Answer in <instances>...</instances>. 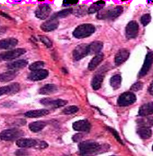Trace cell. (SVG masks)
<instances>
[{"mask_svg":"<svg viewBox=\"0 0 153 156\" xmlns=\"http://www.w3.org/2000/svg\"><path fill=\"white\" fill-rule=\"evenodd\" d=\"M78 148L81 156H94L101 152L103 147L96 142L86 140L80 143Z\"/></svg>","mask_w":153,"mask_h":156,"instance_id":"6da1fadb","label":"cell"},{"mask_svg":"<svg viewBox=\"0 0 153 156\" xmlns=\"http://www.w3.org/2000/svg\"><path fill=\"white\" fill-rule=\"evenodd\" d=\"M95 31V27L90 23L81 24L78 26L73 32V36L77 39H82L90 37Z\"/></svg>","mask_w":153,"mask_h":156,"instance_id":"7a4b0ae2","label":"cell"},{"mask_svg":"<svg viewBox=\"0 0 153 156\" xmlns=\"http://www.w3.org/2000/svg\"><path fill=\"white\" fill-rule=\"evenodd\" d=\"M123 12V7L122 6L118 5L114 8L99 12L97 15V18L101 20H114L120 16L122 14Z\"/></svg>","mask_w":153,"mask_h":156,"instance_id":"3957f363","label":"cell"},{"mask_svg":"<svg viewBox=\"0 0 153 156\" xmlns=\"http://www.w3.org/2000/svg\"><path fill=\"white\" fill-rule=\"evenodd\" d=\"M24 132L18 128H12L6 129L0 133V139L5 141H12L20 139L23 136Z\"/></svg>","mask_w":153,"mask_h":156,"instance_id":"277c9868","label":"cell"},{"mask_svg":"<svg viewBox=\"0 0 153 156\" xmlns=\"http://www.w3.org/2000/svg\"><path fill=\"white\" fill-rule=\"evenodd\" d=\"M27 50L23 48H16L0 53V61H11L25 54Z\"/></svg>","mask_w":153,"mask_h":156,"instance_id":"5b68a950","label":"cell"},{"mask_svg":"<svg viewBox=\"0 0 153 156\" xmlns=\"http://www.w3.org/2000/svg\"><path fill=\"white\" fill-rule=\"evenodd\" d=\"M137 101V96L132 92H127L122 94L118 100L117 104L120 107H127L133 104Z\"/></svg>","mask_w":153,"mask_h":156,"instance_id":"8992f818","label":"cell"},{"mask_svg":"<svg viewBox=\"0 0 153 156\" xmlns=\"http://www.w3.org/2000/svg\"><path fill=\"white\" fill-rule=\"evenodd\" d=\"M40 103L47 107L51 108H58L66 105L68 101L61 99H52V98H43L40 100Z\"/></svg>","mask_w":153,"mask_h":156,"instance_id":"52a82bcc","label":"cell"},{"mask_svg":"<svg viewBox=\"0 0 153 156\" xmlns=\"http://www.w3.org/2000/svg\"><path fill=\"white\" fill-rule=\"evenodd\" d=\"M153 63V51H149L145 56L143 66L138 74V77L142 78L145 76L149 72Z\"/></svg>","mask_w":153,"mask_h":156,"instance_id":"ba28073f","label":"cell"},{"mask_svg":"<svg viewBox=\"0 0 153 156\" xmlns=\"http://www.w3.org/2000/svg\"><path fill=\"white\" fill-rule=\"evenodd\" d=\"M59 25V22L58 19L53 15L41 25L40 28L43 31L49 32L56 30L58 28Z\"/></svg>","mask_w":153,"mask_h":156,"instance_id":"9c48e42d","label":"cell"},{"mask_svg":"<svg viewBox=\"0 0 153 156\" xmlns=\"http://www.w3.org/2000/svg\"><path fill=\"white\" fill-rule=\"evenodd\" d=\"M89 55V45L87 44H81L77 46L73 50V56L75 61H78Z\"/></svg>","mask_w":153,"mask_h":156,"instance_id":"30bf717a","label":"cell"},{"mask_svg":"<svg viewBox=\"0 0 153 156\" xmlns=\"http://www.w3.org/2000/svg\"><path fill=\"white\" fill-rule=\"evenodd\" d=\"M52 12L51 7L47 4H42L38 5L35 11V15L41 20H45L50 15Z\"/></svg>","mask_w":153,"mask_h":156,"instance_id":"8fae6325","label":"cell"},{"mask_svg":"<svg viewBox=\"0 0 153 156\" xmlns=\"http://www.w3.org/2000/svg\"><path fill=\"white\" fill-rule=\"evenodd\" d=\"M139 25L137 21L132 20L129 22L126 27V36L127 39H134L138 37Z\"/></svg>","mask_w":153,"mask_h":156,"instance_id":"7c38bea8","label":"cell"},{"mask_svg":"<svg viewBox=\"0 0 153 156\" xmlns=\"http://www.w3.org/2000/svg\"><path fill=\"white\" fill-rule=\"evenodd\" d=\"M48 71L44 69L31 71L28 76V79L32 81H38L44 80L48 76Z\"/></svg>","mask_w":153,"mask_h":156,"instance_id":"4fadbf2b","label":"cell"},{"mask_svg":"<svg viewBox=\"0 0 153 156\" xmlns=\"http://www.w3.org/2000/svg\"><path fill=\"white\" fill-rule=\"evenodd\" d=\"M20 89L19 83H14L8 86L0 87V96L5 94H12L17 93Z\"/></svg>","mask_w":153,"mask_h":156,"instance_id":"5bb4252c","label":"cell"},{"mask_svg":"<svg viewBox=\"0 0 153 156\" xmlns=\"http://www.w3.org/2000/svg\"><path fill=\"white\" fill-rule=\"evenodd\" d=\"M130 55V52L126 48H122L119 50L115 56L114 62L117 66H119L122 63L125 62L129 58Z\"/></svg>","mask_w":153,"mask_h":156,"instance_id":"9a60e30c","label":"cell"},{"mask_svg":"<svg viewBox=\"0 0 153 156\" xmlns=\"http://www.w3.org/2000/svg\"><path fill=\"white\" fill-rule=\"evenodd\" d=\"M18 44V40L15 38H4L0 40V50H10Z\"/></svg>","mask_w":153,"mask_h":156,"instance_id":"2e32d148","label":"cell"},{"mask_svg":"<svg viewBox=\"0 0 153 156\" xmlns=\"http://www.w3.org/2000/svg\"><path fill=\"white\" fill-rule=\"evenodd\" d=\"M73 129L78 132H89L91 125V123L86 120H81L76 121L73 125Z\"/></svg>","mask_w":153,"mask_h":156,"instance_id":"e0dca14e","label":"cell"},{"mask_svg":"<svg viewBox=\"0 0 153 156\" xmlns=\"http://www.w3.org/2000/svg\"><path fill=\"white\" fill-rule=\"evenodd\" d=\"M38 142L31 138H20L16 141V145L20 148H32L37 147Z\"/></svg>","mask_w":153,"mask_h":156,"instance_id":"ac0fdd59","label":"cell"},{"mask_svg":"<svg viewBox=\"0 0 153 156\" xmlns=\"http://www.w3.org/2000/svg\"><path fill=\"white\" fill-rule=\"evenodd\" d=\"M49 114V111L47 109L31 110L25 113V116L28 118H39L47 115Z\"/></svg>","mask_w":153,"mask_h":156,"instance_id":"d6986e66","label":"cell"},{"mask_svg":"<svg viewBox=\"0 0 153 156\" xmlns=\"http://www.w3.org/2000/svg\"><path fill=\"white\" fill-rule=\"evenodd\" d=\"M138 114L141 117H147L153 114V102L142 105L139 109Z\"/></svg>","mask_w":153,"mask_h":156,"instance_id":"ffe728a7","label":"cell"},{"mask_svg":"<svg viewBox=\"0 0 153 156\" xmlns=\"http://www.w3.org/2000/svg\"><path fill=\"white\" fill-rule=\"evenodd\" d=\"M58 90V88L56 85L54 84H47L39 89L38 93L43 95H50L56 93Z\"/></svg>","mask_w":153,"mask_h":156,"instance_id":"44dd1931","label":"cell"},{"mask_svg":"<svg viewBox=\"0 0 153 156\" xmlns=\"http://www.w3.org/2000/svg\"><path fill=\"white\" fill-rule=\"evenodd\" d=\"M104 54L102 53H99L96 55L89 63L88 69L91 71L94 70L98 66V65H99L100 63L102 62V61L104 60Z\"/></svg>","mask_w":153,"mask_h":156,"instance_id":"7402d4cb","label":"cell"},{"mask_svg":"<svg viewBox=\"0 0 153 156\" xmlns=\"http://www.w3.org/2000/svg\"><path fill=\"white\" fill-rule=\"evenodd\" d=\"M28 64V61L25 59H19L13 62L9 63L7 64V67L8 69L10 70L17 71V69H20L26 67Z\"/></svg>","mask_w":153,"mask_h":156,"instance_id":"603a6c76","label":"cell"},{"mask_svg":"<svg viewBox=\"0 0 153 156\" xmlns=\"http://www.w3.org/2000/svg\"><path fill=\"white\" fill-rule=\"evenodd\" d=\"M17 73L15 70H9L0 74V82L7 83L13 80L16 77Z\"/></svg>","mask_w":153,"mask_h":156,"instance_id":"cb8c5ba5","label":"cell"},{"mask_svg":"<svg viewBox=\"0 0 153 156\" xmlns=\"http://www.w3.org/2000/svg\"><path fill=\"white\" fill-rule=\"evenodd\" d=\"M104 46L102 42L99 41H95L92 42L89 45V54L97 55L100 53Z\"/></svg>","mask_w":153,"mask_h":156,"instance_id":"d4e9b609","label":"cell"},{"mask_svg":"<svg viewBox=\"0 0 153 156\" xmlns=\"http://www.w3.org/2000/svg\"><path fill=\"white\" fill-rule=\"evenodd\" d=\"M47 125L45 122L43 121H37L31 123L28 127L31 132L34 133H38L41 131Z\"/></svg>","mask_w":153,"mask_h":156,"instance_id":"484cf974","label":"cell"},{"mask_svg":"<svg viewBox=\"0 0 153 156\" xmlns=\"http://www.w3.org/2000/svg\"><path fill=\"white\" fill-rule=\"evenodd\" d=\"M137 123L140 127L150 128L153 126V117H142L137 120Z\"/></svg>","mask_w":153,"mask_h":156,"instance_id":"4316f807","label":"cell"},{"mask_svg":"<svg viewBox=\"0 0 153 156\" xmlns=\"http://www.w3.org/2000/svg\"><path fill=\"white\" fill-rule=\"evenodd\" d=\"M105 5V2L104 1H99L93 4L89 7L87 10V13L89 14H93L99 12L103 9Z\"/></svg>","mask_w":153,"mask_h":156,"instance_id":"83f0119b","label":"cell"},{"mask_svg":"<svg viewBox=\"0 0 153 156\" xmlns=\"http://www.w3.org/2000/svg\"><path fill=\"white\" fill-rule=\"evenodd\" d=\"M137 133L141 138L147 140L151 138L152 135V131L150 128L139 127L137 130Z\"/></svg>","mask_w":153,"mask_h":156,"instance_id":"f1b7e54d","label":"cell"},{"mask_svg":"<svg viewBox=\"0 0 153 156\" xmlns=\"http://www.w3.org/2000/svg\"><path fill=\"white\" fill-rule=\"evenodd\" d=\"M104 80V77L101 75H96L93 79L91 82V86L93 90H99Z\"/></svg>","mask_w":153,"mask_h":156,"instance_id":"f546056e","label":"cell"},{"mask_svg":"<svg viewBox=\"0 0 153 156\" xmlns=\"http://www.w3.org/2000/svg\"><path fill=\"white\" fill-rule=\"evenodd\" d=\"M122 78L120 75L116 74L112 76L110 80V84L114 90L119 89L122 84Z\"/></svg>","mask_w":153,"mask_h":156,"instance_id":"4dcf8cb0","label":"cell"},{"mask_svg":"<svg viewBox=\"0 0 153 156\" xmlns=\"http://www.w3.org/2000/svg\"><path fill=\"white\" fill-rule=\"evenodd\" d=\"M73 13V9L68 8V9H63L61 11H59V12H57L56 13L54 14L53 16H55V17H56L57 19H58V18H65L67 16L72 14Z\"/></svg>","mask_w":153,"mask_h":156,"instance_id":"1f68e13d","label":"cell"},{"mask_svg":"<svg viewBox=\"0 0 153 156\" xmlns=\"http://www.w3.org/2000/svg\"><path fill=\"white\" fill-rule=\"evenodd\" d=\"M45 63L43 61H37L35 62L32 63L29 66V69L31 71H34L43 69Z\"/></svg>","mask_w":153,"mask_h":156,"instance_id":"d6a6232c","label":"cell"},{"mask_svg":"<svg viewBox=\"0 0 153 156\" xmlns=\"http://www.w3.org/2000/svg\"><path fill=\"white\" fill-rule=\"evenodd\" d=\"M79 110V108L74 105H72V106H69L63 109L62 111V113L63 114H66V115H69V114H73L76 113V112H78Z\"/></svg>","mask_w":153,"mask_h":156,"instance_id":"836d02e7","label":"cell"},{"mask_svg":"<svg viewBox=\"0 0 153 156\" xmlns=\"http://www.w3.org/2000/svg\"><path fill=\"white\" fill-rule=\"evenodd\" d=\"M38 37H39L40 41L41 43H43L47 48H50V47H52L53 43L48 37H47L46 36H44V35H39Z\"/></svg>","mask_w":153,"mask_h":156,"instance_id":"e575fe53","label":"cell"},{"mask_svg":"<svg viewBox=\"0 0 153 156\" xmlns=\"http://www.w3.org/2000/svg\"><path fill=\"white\" fill-rule=\"evenodd\" d=\"M151 20V16L150 14H145L141 17V23L144 26H147L150 23V22Z\"/></svg>","mask_w":153,"mask_h":156,"instance_id":"d590c367","label":"cell"},{"mask_svg":"<svg viewBox=\"0 0 153 156\" xmlns=\"http://www.w3.org/2000/svg\"><path fill=\"white\" fill-rule=\"evenodd\" d=\"M144 86V84L142 81H139L135 83L130 87V90L133 92H138L140 90H142Z\"/></svg>","mask_w":153,"mask_h":156,"instance_id":"8d00e7d4","label":"cell"},{"mask_svg":"<svg viewBox=\"0 0 153 156\" xmlns=\"http://www.w3.org/2000/svg\"><path fill=\"white\" fill-rule=\"evenodd\" d=\"M87 10V7L86 6H79L76 8V16H80L85 15V13H86Z\"/></svg>","mask_w":153,"mask_h":156,"instance_id":"74e56055","label":"cell"},{"mask_svg":"<svg viewBox=\"0 0 153 156\" xmlns=\"http://www.w3.org/2000/svg\"><path fill=\"white\" fill-rule=\"evenodd\" d=\"M108 130L111 132V133L114 135V136L116 138V139L118 140L120 143H121L122 144H123V140H121V138H120V137L119 133H117V132L116 130L112 129V128L110 127H108Z\"/></svg>","mask_w":153,"mask_h":156,"instance_id":"f35d334b","label":"cell"},{"mask_svg":"<svg viewBox=\"0 0 153 156\" xmlns=\"http://www.w3.org/2000/svg\"><path fill=\"white\" fill-rule=\"evenodd\" d=\"M48 146V144L45 141H40V142H38V145H37V148H40V149H44V148H47Z\"/></svg>","mask_w":153,"mask_h":156,"instance_id":"ab89813d","label":"cell"},{"mask_svg":"<svg viewBox=\"0 0 153 156\" xmlns=\"http://www.w3.org/2000/svg\"><path fill=\"white\" fill-rule=\"evenodd\" d=\"M83 138V135L81 133H77L75 135L73 136V140H74V142H79L80 140H81V139Z\"/></svg>","mask_w":153,"mask_h":156,"instance_id":"60d3db41","label":"cell"},{"mask_svg":"<svg viewBox=\"0 0 153 156\" xmlns=\"http://www.w3.org/2000/svg\"><path fill=\"white\" fill-rule=\"evenodd\" d=\"M78 2V1H73V2H69V1H63V6H68V5H74V4H76Z\"/></svg>","mask_w":153,"mask_h":156,"instance_id":"b9f144b4","label":"cell"},{"mask_svg":"<svg viewBox=\"0 0 153 156\" xmlns=\"http://www.w3.org/2000/svg\"><path fill=\"white\" fill-rule=\"evenodd\" d=\"M16 154L17 156H22L26 155V154H27V151H25V150H19V151H16Z\"/></svg>","mask_w":153,"mask_h":156,"instance_id":"7bdbcfd3","label":"cell"},{"mask_svg":"<svg viewBox=\"0 0 153 156\" xmlns=\"http://www.w3.org/2000/svg\"><path fill=\"white\" fill-rule=\"evenodd\" d=\"M148 93L153 96V81L150 83V85L148 89Z\"/></svg>","mask_w":153,"mask_h":156,"instance_id":"ee69618b","label":"cell"},{"mask_svg":"<svg viewBox=\"0 0 153 156\" xmlns=\"http://www.w3.org/2000/svg\"><path fill=\"white\" fill-rule=\"evenodd\" d=\"M0 14H1V16H2L3 17H5V18L8 19H12V18L10 16H9V15H8L7 14H6L5 13L1 12V13H0Z\"/></svg>","mask_w":153,"mask_h":156,"instance_id":"f6af8a7d","label":"cell"},{"mask_svg":"<svg viewBox=\"0 0 153 156\" xmlns=\"http://www.w3.org/2000/svg\"></svg>","mask_w":153,"mask_h":156,"instance_id":"bcb514c9","label":"cell"},{"mask_svg":"<svg viewBox=\"0 0 153 156\" xmlns=\"http://www.w3.org/2000/svg\"></svg>","mask_w":153,"mask_h":156,"instance_id":"7dc6e473","label":"cell"}]
</instances>
